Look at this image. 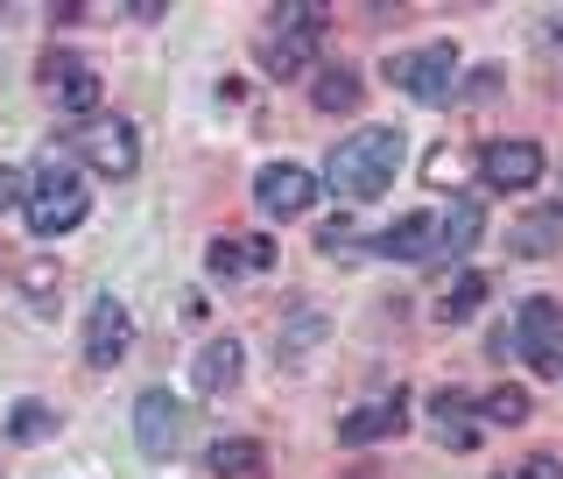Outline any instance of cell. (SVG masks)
Listing matches in <instances>:
<instances>
[{"mask_svg": "<svg viewBox=\"0 0 563 479\" xmlns=\"http://www.w3.org/2000/svg\"><path fill=\"white\" fill-rule=\"evenodd\" d=\"M507 346H515L536 374H563V304L556 296H528L515 331H507Z\"/></svg>", "mask_w": 563, "mask_h": 479, "instance_id": "obj_4", "label": "cell"}, {"mask_svg": "<svg viewBox=\"0 0 563 479\" xmlns=\"http://www.w3.org/2000/svg\"><path fill=\"white\" fill-rule=\"evenodd\" d=\"M430 423H437V437H451V445H472V395H457V388H444V395L430 402Z\"/></svg>", "mask_w": 563, "mask_h": 479, "instance_id": "obj_20", "label": "cell"}, {"mask_svg": "<svg viewBox=\"0 0 563 479\" xmlns=\"http://www.w3.org/2000/svg\"><path fill=\"white\" fill-rule=\"evenodd\" d=\"M360 70H345V64H331V70H317L310 78V99H317V113H352L360 106Z\"/></svg>", "mask_w": 563, "mask_h": 479, "instance_id": "obj_17", "label": "cell"}, {"mask_svg": "<svg viewBox=\"0 0 563 479\" xmlns=\"http://www.w3.org/2000/svg\"><path fill=\"white\" fill-rule=\"evenodd\" d=\"M268 261H275V240H268V233H254V240H211L205 269L233 282V275H246V269H268Z\"/></svg>", "mask_w": 563, "mask_h": 479, "instance_id": "obj_15", "label": "cell"}, {"mask_svg": "<svg viewBox=\"0 0 563 479\" xmlns=\"http://www.w3.org/2000/svg\"><path fill=\"white\" fill-rule=\"evenodd\" d=\"M486 304V275H472V269H457L451 282H444V296H437V317H444V325H465L472 311Z\"/></svg>", "mask_w": 563, "mask_h": 479, "instance_id": "obj_19", "label": "cell"}, {"mask_svg": "<svg viewBox=\"0 0 563 479\" xmlns=\"http://www.w3.org/2000/svg\"><path fill=\"white\" fill-rule=\"evenodd\" d=\"M387 85L416 92L422 106H444L457 92V50L451 43H430V50H416V57H395V64H387Z\"/></svg>", "mask_w": 563, "mask_h": 479, "instance_id": "obj_5", "label": "cell"}, {"mask_svg": "<svg viewBox=\"0 0 563 479\" xmlns=\"http://www.w3.org/2000/svg\"><path fill=\"white\" fill-rule=\"evenodd\" d=\"M310 198H317V176L303 163H268L254 176V205L268 219H296V211H310Z\"/></svg>", "mask_w": 563, "mask_h": 479, "instance_id": "obj_8", "label": "cell"}, {"mask_svg": "<svg viewBox=\"0 0 563 479\" xmlns=\"http://www.w3.org/2000/svg\"><path fill=\"white\" fill-rule=\"evenodd\" d=\"M184 431H190V410L169 395V388H148V395L134 402V437H141V451H148V458H176Z\"/></svg>", "mask_w": 563, "mask_h": 479, "instance_id": "obj_6", "label": "cell"}, {"mask_svg": "<svg viewBox=\"0 0 563 479\" xmlns=\"http://www.w3.org/2000/svg\"><path fill=\"white\" fill-rule=\"evenodd\" d=\"M43 431H57V416H49L43 402H22V410H14V437H43Z\"/></svg>", "mask_w": 563, "mask_h": 479, "instance_id": "obj_23", "label": "cell"}, {"mask_svg": "<svg viewBox=\"0 0 563 479\" xmlns=\"http://www.w3.org/2000/svg\"><path fill=\"white\" fill-rule=\"evenodd\" d=\"M205 466H211V479H254L261 472V445L254 437H219V445L205 451Z\"/></svg>", "mask_w": 563, "mask_h": 479, "instance_id": "obj_18", "label": "cell"}, {"mask_svg": "<svg viewBox=\"0 0 563 479\" xmlns=\"http://www.w3.org/2000/svg\"><path fill=\"white\" fill-rule=\"evenodd\" d=\"M479 226H486L479 198H451V211L437 219V254H465V247L479 240ZM437 254H430V261H437Z\"/></svg>", "mask_w": 563, "mask_h": 479, "instance_id": "obj_16", "label": "cell"}, {"mask_svg": "<svg viewBox=\"0 0 563 479\" xmlns=\"http://www.w3.org/2000/svg\"><path fill=\"white\" fill-rule=\"evenodd\" d=\"M85 205H92V190H85V176L70 170V163H43V170H29V184H22V219H29V233H35V240L70 233V226L85 219Z\"/></svg>", "mask_w": 563, "mask_h": 479, "instance_id": "obj_2", "label": "cell"}, {"mask_svg": "<svg viewBox=\"0 0 563 479\" xmlns=\"http://www.w3.org/2000/svg\"><path fill=\"white\" fill-rule=\"evenodd\" d=\"M401 423H409V395L395 388V395H374L339 416V445H380V437H401Z\"/></svg>", "mask_w": 563, "mask_h": 479, "instance_id": "obj_11", "label": "cell"}, {"mask_svg": "<svg viewBox=\"0 0 563 479\" xmlns=\"http://www.w3.org/2000/svg\"><path fill=\"white\" fill-rule=\"evenodd\" d=\"M515 479H563V458L556 451H528L521 466H515Z\"/></svg>", "mask_w": 563, "mask_h": 479, "instance_id": "obj_24", "label": "cell"}, {"mask_svg": "<svg viewBox=\"0 0 563 479\" xmlns=\"http://www.w3.org/2000/svg\"><path fill=\"white\" fill-rule=\"evenodd\" d=\"M500 479H515V472H500Z\"/></svg>", "mask_w": 563, "mask_h": 479, "instance_id": "obj_26", "label": "cell"}, {"mask_svg": "<svg viewBox=\"0 0 563 479\" xmlns=\"http://www.w3.org/2000/svg\"><path fill=\"white\" fill-rule=\"evenodd\" d=\"M317 29H324V8H317V0L282 8L268 43H261V70H268V78H303L310 57H317Z\"/></svg>", "mask_w": 563, "mask_h": 479, "instance_id": "obj_3", "label": "cell"}, {"mask_svg": "<svg viewBox=\"0 0 563 479\" xmlns=\"http://www.w3.org/2000/svg\"><path fill=\"white\" fill-rule=\"evenodd\" d=\"M22 184H29V170L0 163V211H8V205H22Z\"/></svg>", "mask_w": 563, "mask_h": 479, "instance_id": "obj_25", "label": "cell"}, {"mask_svg": "<svg viewBox=\"0 0 563 479\" xmlns=\"http://www.w3.org/2000/svg\"><path fill=\"white\" fill-rule=\"evenodd\" d=\"M43 85L57 92L64 113H78V120H92V113H99V70L85 64V57H70V50H57V57H49Z\"/></svg>", "mask_w": 563, "mask_h": 479, "instance_id": "obj_12", "label": "cell"}, {"mask_svg": "<svg viewBox=\"0 0 563 479\" xmlns=\"http://www.w3.org/2000/svg\"><path fill=\"white\" fill-rule=\"evenodd\" d=\"M556 211H563V205H556Z\"/></svg>", "mask_w": 563, "mask_h": 479, "instance_id": "obj_27", "label": "cell"}, {"mask_svg": "<svg viewBox=\"0 0 563 479\" xmlns=\"http://www.w3.org/2000/svg\"><path fill=\"white\" fill-rule=\"evenodd\" d=\"M374 254H387V261H430L437 254V211H401V219L374 240Z\"/></svg>", "mask_w": 563, "mask_h": 479, "instance_id": "obj_13", "label": "cell"}, {"mask_svg": "<svg viewBox=\"0 0 563 479\" xmlns=\"http://www.w3.org/2000/svg\"><path fill=\"white\" fill-rule=\"evenodd\" d=\"M78 155H85V163H92L99 176H134V163H141V141H134L128 120H106V113H92V120H85V134H78Z\"/></svg>", "mask_w": 563, "mask_h": 479, "instance_id": "obj_7", "label": "cell"}, {"mask_svg": "<svg viewBox=\"0 0 563 479\" xmlns=\"http://www.w3.org/2000/svg\"><path fill=\"white\" fill-rule=\"evenodd\" d=\"M486 423H528V395H521V388H493V395H486Z\"/></svg>", "mask_w": 563, "mask_h": 479, "instance_id": "obj_22", "label": "cell"}, {"mask_svg": "<svg viewBox=\"0 0 563 479\" xmlns=\"http://www.w3.org/2000/svg\"><path fill=\"white\" fill-rule=\"evenodd\" d=\"M240 381V339H205L198 360H190V388L198 395H225Z\"/></svg>", "mask_w": 563, "mask_h": 479, "instance_id": "obj_14", "label": "cell"}, {"mask_svg": "<svg viewBox=\"0 0 563 479\" xmlns=\"http://www.w3.org/2000/svg\"><path fill=\"white\" fill-rule=\"evenodd\" d=\"M556 233H563V211H536V219L515 226V254H556Z\"/></svg>", "mask_w": 563, "mask_h": 479, "instance_id": "obj_21", "label": "cell"}, {"mask_svg": "<svg viewBox=\"0 0 563 479\" xmlns=\"http://www.w3.org/2000/svg\"><path fill=\"white\" fill-rule=\"evenodd\" d=\"M401 163H409V134L401 128H360V134H345L339 149H331L324 184L339 190V198L366 205V198H380V190L401 176Z\"/></svg>", "mask_w": 563, "mask_h": 479, "instance_id": "obj_1", "label": "cell"}, {"mask_svg": "<svg viewBox=\"0 0 563 479\" xmlns=\"http://www.w3.org/2000/svg\"><path fill=\"white\" fill-rule=\"evenodd\" d=\"M128 346H134V317H128V304L99 296L92 317H85V360H92V367H120V360H128Z\"/></svg>", "mask_w": 563, "mask_h": 479, "instance_id": "obj_9", "label": "cell"}, {"mask_svg": "<svg viewBox=\"0 0 563 479\" xmlns=\"http://www.w3.org/2000/svg\"><path fill=\"white\" fill-rule=\"evenodd\" d=\"M479 176L493 190H536L542 184V149H536V141H486Z\"/></svg>", "mask_w": 563, "mask_h": 479, "instance_id": "obj_10", "label": "cell"}]
</instances>
